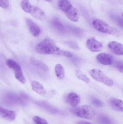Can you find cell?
I'll return each instance as SVG.
<instances>
[{
	"instance_id": "cell-1",
	"label": "cell",
	"mask_w": 123,
	"mask_h": 124,
	"mask_svg": "<svg viewBox=\"0 0 123 124\" xmlns=\"http://www.w3.org/2000/svg\"><path fill=\"white\" fill-rule=\"evenodd\" d=\"M58 6L69 19L74 22L78 21V11L73 7L68 0H59L58 2Z\"/></svg>"
},
{
	"instance_id": "cell-2",
	"label": "cell",
	"mask_w": 123,
	"mask_h": 124,
	"mask_svg": "<svg viewBox=\"0 0 123 124\" xmlns=\"http://www.w3.org/2000/svg\"><path fill=\"white\" fill-rule=\"evenodd\" d=\"M71 112L78 117L88 119L94 118L95 113L93 108L88 105L74 107L71 109Z\"/></svg>"
},
{
	"instance_id": "cell-3",
	"label": "cell",
	"mask_w": 123,
	"mask_h": 124,
	"mask_svg": "<svg viewBox=\"0 0 123 124\" xmlns=\"http://www.w3.org/2000/svg\"><path fill=\"white\" fill-rule=\"evenodd\" d=\"M92 25L94 29L100 32L110 35H115L118 33L117 29L110 26L107 23L101 20H94Z\"/></svg>"
},
{
	"instance_id": "cell-4",
	"label": "cell",
	"mask_w": 123,
	"mask_h": 124,
	"mask_svg": "<svg viewBox=\"0 0 123 124\" xmlns=\"http://www.w3.org/2000/svg\"><path fill=\"white\" fill-rule=\"evenodd\" d=\"M90 74L95 80L103 83L108 86H112L114 84L113 81L106 76L101 70L97 69L90 71Z\"/></svg>"
},
{
	"instance_id": "cell-5",
	"label": "cell",
	"mask_w": 123,
	"mask_h": 124,
	"mask_svg": "<svg viewBox=\"0 0 123 124\" xmlns=\"http://www.w3.org/2000/svg\"><path fill=\"white\" fill-rule=\"evenodd\" d=\"M6 64L8 67L13 70L15 77L17 80L20 82L24 84L26 82L25 78L20 66L16 62L11 59H8L6 61Z\"/></svg>"
},
{
	"instance_id": "cell-6",
	"label": "cell",
	"mask_w": 123,
	"mask_h": 124,
	"mask_svg": "<svg viewBox=\"0 0 123 124\" xmlns=\"http://www.w3.org/2000/svg\"><path fill=\"white\" fill-rule=\"evenodd\" d=\"M86 46L88 49L93 52H99L103 48L102 44L93 37L87 39Z\"/></svg>"
},
{
	"instance_id": "cell-7",
	"label": "cell",
	"mask_w": 123,
	"mask_h": 124,
	"mask_svg": "<svg viewBox=\"0 0 123 124\" xmlns=\"http://www.w3.org/2000/svg\"><path fill=\"white\" fill-rule=\"evenodd\" d=\"M108 47L114 54L120 56L123 55V46L120 43L117 41H111L108 44Z\"/></svg>"
},
{
	"instance_id": "cell-8",
	"label": "cell",
	"mask_w": 123,
	"mask_h": 124,
	"mask_svg": "<svg viewBox=\"0 0 123 124\" xmlns=\"http://www.w3.org/2000/svg\"><path fill=\"white\" fill-rule=\"evenodd\" d=\"M97 59L99 62L104 65H111L113 62V57L106 53H101L97 56Z\"/></svg>"
},
{
	"instance_id": "cell-9",
	"label": "cell",
	"mask_w": 123,
	"mask_h": 124,
	"mask_svg": "<svg viewBox=\"0 0 123 124\" xmlns=\"http://www.w3.org/2000/svg\"><path fill=\"white\" fill-rule=\"evenodd\" d=\"M26 22L29 30L32 35L37 37L40 33V30L39 26L35 24L31 19L27 18Z\"/></svg>"
},
{
	"instance_id": "cell-10",
	"label": "cell",
	"mask_w": 123,
	"mask_h": 124,
	"mask_svg": "<svg viewBox=\"0 0 123 124\" xmlns=\"http://www.w3.org/2000/svg\"><path fill=\"white\" fill-rule=\"evenodd\" d=\"M29 14L32 16L40 20H44L46 19L45 12L37 7L32 6Z\"/></svg>"
},
{
	"instance_id": "cell-11",
	"label": "cell",
	"mask_w": 123,
	"mask_h": 124,
	"mask_svg": "<svg viewBox=\"0 0 123 124\" xmlns=\"http://www.w3.org/2000/svg\"><path fill=\"white\" fill-rule=\"evenodd\" d=\"M109 103L110 107L113 110L121 112L123 111V103L121 100L112 97L109 100Z\"/></svg>"
},
{
	"instance_id": "cell-12",
	"label": "cell",
	"mask_w": 123,
	"mask_h": 124,
	"mask_svg": "<svg viewBox=\"0 0 123 124\" xmlns=\"http://www.w3.org/2000/svg\"><path fill=\"white\" fill-rule=\"evenodd\" d=\"M0 116L8 121H13L15 119L16 114L12 111L3 108L0 106Z\"/></svg>"
},
{
	"instance_id": "cell-13",
	"label": "cell",
	"mask_w": 123,
	"mask_h": 124,
	"mask_svg": "<svg viewBox=\"0 0 123 124\" xmlns=\"http://www.w3.org/2000/svg\"><path fill=\"white\" fill-rule=\"evenodd\" d=\"M67 100L69 104L73 107L77 106L80 101L79 96L74 93H69L67 97Z\"/></svg>"
},
{
	"instance_id": "cell-14",
	"label": "cell",
	"mask_w": 123,
	"mask_h": 124,
	"mask_svg": "<svg viewBox=\"0 0 123 124\" xmlns=\"http://www.w3.org/2000/svg\"><path fill=\"white\" fill-rule=\"evenodd\" d=\"M32 90L37 94L40 95H44L46 93V90L43 86L38 82L34 81L32 84Z\"/></svg>"
},
{
	"instance_id": "cell-15",
	"label": "cell",
	"mask_w": 123,
	"mask_h": 124,
	"mask_svg": "<svg viewBox=\"0 0 123 124\" xmlns=\"http://www.w3.org/2000/svg\"><path fill=\"white\" fill-rule=\"evenodd\" d=\"M31 63L38 68L43 71H47L49 70V68L43 62L36 59L35 58H32L30 59Z\"/></svg>"
},
{
	"instance_id": "cell-16",
	"label": "cell",
	"mask_w": 123,
	"mask_h": 124,
	"mask_svg": "<svg viewBox=\"0 0 123 124\" xmlns=\"http://www.w3.org/2000/svg\"><path fill=\"white\" fill-rule=\"evenodd\" d=\"M55 72L57 77L61 79H63L65 77V71L62 65L58 64L55 67Z\"/></svg>"
},
{
	"instance_id": "cell-17",
	"label": "cell",
	"mask_w": 123,
	"mask_h": 124,
	"mask_svg": "<svg viewBox=\"0 0 123 124\" xmlns=\"http://www.w3.org/2000/svg\"><path fill=\"white\" fill-rule=\"evenodd\" d=\"M21 7L25 12L29 14L32 5L28 0H22L21 3Z\"/></svg>"
},
{
	"instance_id": "cell-18",
	"label": "cell",
	"mask_w": 123,
	"mask_h": 124,
	"mask_svg": "<svg viewBox=\"0 0 123 124\" xmlns=\"http://www.w3.org/2000/svg\"><path fill=\"white\" fill-rule=\"evenodd\" d=\"M76 74L77 78L79 80H81L87 84H88L90 82V79L80 70L77 69L76 71Z\"/></svg>"
},
{
	"instance_id": "cell-19",
	"label": "cell",
	"mask_w": 123,
	"mask_h": 124,
	"mask_svg": "<svg viewBox=\"0 0 123 124\" xmlns=\"http://www.w3.org/2000/svg\"><path fill=\"white\" fill-rule=\"evenodd\" d=\"M98 121L100 124H112V122L107 116L100 115L98 117Z\"/></svg>"
},
{
	"instance_id": "cell-20",
	"label": "cell",
	"mask_w": 123,
	"mask_h": 124,
	"mask_svg": "<svg viewBox=\"0 0 123 124\" xmlns=\"http://www.w3.org/2000/svg\"><path fill=\"white\" fill-rule=\"evenodd\" d=\"M38 105L40 106V107L43 108L45 110H47L48 111L53 112V113L55 112V111L56 110L54 109L53 108L51 107L49 105L45 103L42 102H38Z\"/></svg>"
},
{
	"instance_id": "cell-21",
	"label": "cell",
	"mask_w": 123,
	"mask_h": 124,
	"mask_svg": "<svg viewBox=\"0 0 123 124\" xmlns=\"http://www.w3.org/2000/svg\"><path fill=\"white\" fill-rule=\"evenodd\" d=\"M33 120L36 124H48L45 119L39 116H34L33 118Z\"/></svg>"
},
{
	"instance_id": "cell-22",
	"label": "cell",
	"mask_w": 123,
	"mask_h": 124,
	"mask_svg": "<svg viewBox=\"0 0 123 124\" xmlns=\"http://www.w3.org/2000/svg\"><path fill=\"white\" fill-rule=\"evenodd\" d=\"M65 44L68 46L70 48H71L73 49H75V50L80 49L79 46H78L76 43L74 41H65Z\"/></svg>"
},
{
	"instance_id": "cell-23",
	"label": "cell",
	"mask_w": 123,
	"mask_h": 124,
	"mask_svg": "<svg viewBox=\"0 0 123 124\" xmlns=\"http://www.w3.org/2000/svg\"><path fill=\"white\" fill-rule=\"evenodd\" d=\"M91 101L93 105L95 106H97V107H101L103 105L102 102L96 98H92L91 99Z\"/></svg>"
},
{
	"instance_id": "cell-24",
	"label": "cell",
	"mask_w": 123,
	"mask_h": 124,
	"mask_svg": "<svg viewBox=\"0 0 123 124\" xmlns=\"http://www.w3.org/2000/svg\"><path fill=\"white\" fill-rule=\"evenodd\" d=\"M115 66L116 68L121 73L123 72V63L121 61H116L115 63Z\"/></svg>"
},
{
	"instance_id": "cell-25",
	"label": "cell",
	"mask_w": 123,
	"mask_h": 124,
	"mask_svg": "<svg viewBox=\"0 0 123 124\" xmlns=\"http://www.w3.org/2000/svg\"><path fill=\"white\" fill-rule=\"evenodd\" d=\"M9 6L8 0H0V7L6 9Z\"/></svg>"
},
{
	"instance_id": "cell-26",
	"label": "cell",
	"mask_w": 123,
	"mask_h": 124,
	"mask_svg": "<svg viewBox=\"0 0 123 124\" xmlns=\"http://www.w3.org/2000/svg\"><path fill=\"white\" fill-rule=\"evenodd\" d=\"M53 25L55 26L56 28L60 31H64V27L63 26L62 24H61L60 23L56 22H54L53 23Z\"/></svg>"
},
{
	"instance_id": "cell-27",
	"label": "cell",
	"mask_w": 123,
	"mask_h": 124,
	"mask_svg": "<svg viewBox=\"0 0 123 124\" xmlns=\"http://www.w3.org/2000/svg\"><path fill=\"white\" fill-rule=\"evenodd\" d=\"M77 124H92L89 122H87L84 121H80L78 122L77 123Z\"/></svg>"
},
{
	"instance_id": "cell-28",
	"label": "cell",
	"mask_w": 123,
	"mask_h": 124,
	"mask_svg": "<svg viewBox=\"0 0 123 124\" xmlns=\"http://www.w3.org/2000/svg\"><path fill=\"white\" fill-rule=\"evenodd\" d=\"M45 0L46 1H47L48 2H51L53 0Z\"/></svg>"
}]
</instances>
